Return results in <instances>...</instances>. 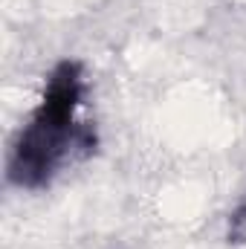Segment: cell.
Wrapping results in <instances>:
<instances>
[{"mask_svg":"<svg viewBox=\"0 0 246 249\" xmlns=\"http://www.w3.org/2000/svg\"><path fill=\"white\" fill-rule=\"evenodd\" d=\"M84 96V75L75 61H64L53 70L41 107L20 130L12 157L9 180L18 186H44L67 162L87 157L96 145V133L87 122H78V105Z\"/></svg>","mask_w":246,"mask_h":249,"instance_id":"1","label":"cell"},{"mask_svg":"<svg viewBox=\"0 0 246 249\" xmlns=\"http://www.w3.org/2000/svg\"><path fill=\"white\" fill-rule=\"evenodd\" d=\"M232 238H238V241H246V206L232 217Z\"/></svg>","mask_w":246,"mask_h":249,"instance_id":"2","label":"cell"}]
</instances>
